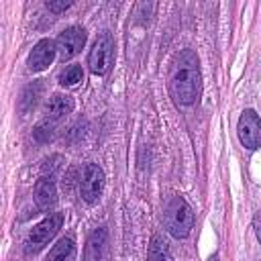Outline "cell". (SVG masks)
<instances>
[{"mask_svg":"<svg viewBox=\"0 0 261 261\" xmlns=\"http://www.w3.org/2000/svg\"><path fill=\"white\" fill-rule=\"evenodd\" d=\"M35 204L39 210H51L57 204L55 181L49 177H39L35 184Z\"/></svg>","mask_w":261,"mask_h":261,"instance_id":"ba28073f","label":"cell"},{"mask_svg":"<svg viewBox=\"0 0 261 261\" xmlns=\"http://www.w3.org/2000/svg\"><path fill=\"white\" fill-rule=\"evenodd\" d=\"M84 71L80 65H67L61 73H59V84L61 86H75L77 82H82Z\"/></svg>","mask_w":261,"mask_h":261,"instance_id":"9a60e30c","label":"cell"},{"mask_svg":"<svg viewBox=\"0 0 261 261\" xmlns=\"http://www.w3.org/2000/svg\"><path fill=\"white\" fill-rule=\"evenodd\" d=\"M55 59V45L49 41V39H43L35 45V49L31 51L29 55V67L33 71H41L45 69L51 61Z\"/></svg>","mask_w":261,"mask_h":261,"instance_id":"9c48e42d","label":"cell"},{"mask_svg":"<svg viewBox=\"0 0 261 261\" xmlns=\"http://www.w3.org/2000/svg\"><path fill=\"white\" fill-rule=\"evenodd\" d=\"M59 167H61V157H59V155H53V157H49V159L43 163V167H41V177H49V179H55V175H57Z\"/></svg>","mask_w":261,"mask_h":261,"instance_id":"e0dca14e","label":"cell"},{"mask_svg":"<svg viewBox=\"0 0 261 261\" xmlns=\"http://www.w3.org/2000/svg\"><path fill=\"white\" fill-rule=\"evenodd\" d=\"M108 247V234L104 228H98L90 234L86 245V261H104Z\"/></svg>","mask_w":261,"mask_h":261,"instance_id":"30bf717a","label":"cell"},{"mask_svg":"<svg viewBox=\"0 0 261 261\" xmlns=\"http://www.w3.org/2000/svg\"><path fill=\"white\" fill-rule=\"evenodd\" d=\"M47 114L51 118H61L65 114H69L73 110V100L69 96H63V94H55L53 98H49L47 102Z\"/></svg>","mask_w":261,"mask_h":261,"instance_id":"7c38bea8","label":"cell"},{"mask_svg":"<svg viewBox=\"0 0 261 261\" xmlns=\"http://www.w3.org/2000/svg\"><path fill=\"white\" fill-rule=\"evenodd\" d=\"M43 94V82H33L31 86L24 88L22 96H20V102H18V108L20 112H29L35 108V104L39 102V96Z\"/></svg>","mask_w":261,"mask_h":261,"instance_id":"4fadbf2b","label":"cell"},{"mask_svg":"<svg viewBox=\"0 0 261 261\" xmlns=\"http://www.w3.org/2000/svg\"><path fill=\"white\" fill-rule=\"evenodd\" d=\"M104 190V171L96 163H88L82 169V179H80V194L86 202L94 204L98 202L100 194Z\"/></svg>","mask_w":261,"mask_h":261,"instance_id":"8992f818","label":"cell"},{"mask_svg":"<svg viewBox=\"0 0 261 261\" xmlns=\"http://www.w3.org/2000/svg\"><path fill=\"white\" fill-rule=\"evenodd\" d=\"M171 94L179 104H194L202 92V77L198 69V57L192 51H184L177 57V63L169 82Z\"/></svg>","mask_w":261,"mask_h":261,"instance_id":"6da1fadb","label":"cell"},{"mask_svg":"<svg viewBox=\"0 0 261 261\" xmlns=\"http://www.w3.org/2000/svg\"><path fill=\"white\" fill-rule=\"evenodd\" d=\"M47 261H75V243L73 239H61L47 255Z\"/></svg>","mask_w":261,"mask_h":261,"instance_id":"8fae6325","label":"cell"},{"mask_svg":"<svg viewBox=\"0 0 261 261\" xmlns=\"http://www.w3.org/2000/svg\"><path fill=\"white\" fill-rule=\"evenodd\" d=\"M53 135H55V124L49 122V120L37 124L35 130H33V137H35L39 143H49V141L53 139Z\"/></svg>","mask_w":261,"mask_h":261,"instance_id":"2e32d148","label":"cell"},{"mask_svg":"<svg viewBox=\"0 0 261 261\" xmlns=\"http://www.w3.org/2000/svg\"><path fill=\"white\" fill-rule=\"evenodd\" d=\"M237 133H239V141L247 147V149H259L261 147V118L255 110L247 108L237 124Z\"/></svg>","mask_w":261,"mask_h":261,"instance_id":"5b68a950","label":"cell"},{"mask_svg":"<svg viewBox=\"0 0 261 261\" xmlns=\"http://www.w3.org/2000/svg\"><path fill=\"white\" fill-rule=\"evenodd\" d=\"M210 261H218V255H212V257H210Z\"/></svg>","mask_w":261,"mask_h":261,"instance_id":"ffe728a7","label":"cell"},{"mask_svg":"<svg viewBox=\"0 0 261 261\" xmlns=\"http://www.w3.org/2000/svg\"><path fill=\"white\" fill-rule=\"evenodd\" d=\"M253 228H255L257 239H259V243H261V212L255 214V218H253Z\"/></svg>","mask_w":261,"mask_h":261,"instance_id":"d6986e66","label":"cell"},{"mask_svg":"<svg viewBox=\"0 0 261 261\" xmlns=\"http://www.w3.org/2000/svg\"><path fill=\"white\" fill-rule=\"evenodd\" d=\"M112 59H114V43H112V37L108 33H102L96 39V43H94V47H92V51L88 55V65H90L92 73L104 75L110 69Z\"/></svg>","mask_w":261,"mask_h":261,"instance_id":"277c9868","label":"cell"},{"mask_svg":"<svg viewBox=\"0 0 261 261\" xmlns=\"http://www.w3.org/2000/svg\"><path fill=\"white\" fill-rule=\"evenodd\" d=\"M149 261H173L171 251H169V245L159 234H155L151 239V245H149Z\"/></svg>","mask_w":261,"mask_h":261,"instance_id":"5bb4252c","label":"cell"},{"mask_svg":"<svg viewBox=\"0 0 261 261\" xmlns=\"http://www.w3.org/2000/svg\"><path fill=\"white\" fill-rule=\"evenodd\" d=\"M86 45V31L82 27H69L57 37V51L61 59H71Z\"/></svg>","mask_w":261,"mask_h":261,"instance_id":"52a82bcc","label":"cell"},{"mask_svg":"<svg viewBox=\"0 0 261 261\" xmlns=\"http://www.w3.org/2000/svg\"><path fill=\"white\" fill-rule=\"evenodd\" d=\"M165 226L175 239H184V237L190 234V230L194 226V212H192L190 204L184 198L173 196L167 202V206H165Z\"/></svg>","mask_w":261,"mask_h":261,"instance_id":"7a4b0ae2","label":"cell"},{"mask_svg":"<svg viewBox=\"0 0 261 261\" xmlns=\"http://www.w3.org/2000/svg\"><path fill=\"white\" fill-rule=\"evenodd\" d=\"M71 6V0H59V2H47V8L51 12H63Z\"/></svg>","mask_w":261,"mask_h":261,"instance_id":"ac0fdd59","label":"cell"},{"mask_svg":"<svg viewBox=\"0 0 261 261\" xmlns=\"http://www.w3.org/2000/svg\"><path fill=\"white\" fill-rule=\"evenodd\" d=\"M63 224V214L61 212H55V214H49L45 220H41L37 226H33V230L29 232L27 237V243H24V251L31 255V253H39L55 234L57 230L61 228Z\"/></svg>","mask_w":261,"mask_h":261,"instance_id":"3957f363","label":"cell"}]
</instances>
